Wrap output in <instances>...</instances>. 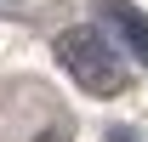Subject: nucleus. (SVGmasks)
Wrapping results in <instances>:
<instances>
[{"label": "nucleus", "mask_w": 148, "mask_h": 142, "mask_svg": "<svg viewBox=\"0 0 148 142\" xmlns=\"http://www.w3.org/2000/svg\"><path fill=\"white\" fill-rule=\"evenodd\" d=\"M57 63L69 68L74 85L91 91V97H120L131 85V68H125V57H120V46L103 29H91V23H74V29L57 34Z\"/></svg>", "instance_id": "1"}, {"label": "nucleus", "mask_w": 148, "mask_h": 142, "mask_svg": "<svg viewBox=\"0 0 148 142\" xmlns=\"http://www.w3.org/2000/svg\"><path fill=\"white\" fill-rule=\"evenodd\" d=\"M114 23H120V34L131 40V51H137V57H143V63H148V23L137 17L131 6H114Z\"/></svg>", "instance_id": "2"}, {"label": "nucleus", "mask_w": 148, "mask_h": 142, "mask_svg": "<svg viewBox=\"0 0 148 142\" xmlns=\"http://www.w3.org/2000/svg\"><path fill=\"white\" fill-rule=\"evenodd\" d=\"M108 142H137V137H131V131H108Z\"/></svg>", "instance_id": "3"}]
</instances>
